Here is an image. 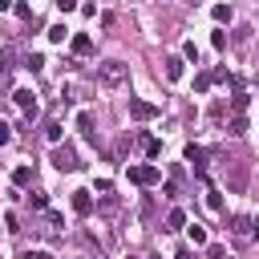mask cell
<instances>
[{"mask_svg": "<svg viewBox=\"0 0 259 259\" xmlns=\"http://www.w3.org/2000/svg\"><path fill=\"white\" fill-rule=\"evenodd\" d=\"M206 259H227V247H219V243H210V247H206Z\"/></svg>", "mask_w": 259, "mask_h": 259, "instance_id": "7402d4cb", "label": "cell"}, {"mask_svg": "<svg viewBox=\"0 0 259 259\" xmlns=\"http://www.w3.org/2000/svg\"><path fill=\"white\" fill-rule=\"evenodd\" d=\"M53 166H57V170H69V174H73V170L81 166V162H77V150H73V146H57V150H53Z\"/></svg>", "mask_w": 259, "mask_h": 259, "instance_id": "277c9868", "label": "cell"}, {"mask_svg": "<svg viewBox=\"0 0 259 259\" xmlns=\"http://www.w3.org/2000/svg\"><path fill=\"white\" fill-rule=\"evenodd\" d=\"M182 57H186V61H198V49H194V40H186V45H182Z\"/></svg>", "mask_w": 259, "mask_h": 259, "instance_id": "cb8c5ba5", "label": "cell"}, {"mask_svg": "<svg viewBox=\"0 0 259 259\" xmlns=\"http://www.w3.org/2000/svg\"><path fill=\"white\" fill-rule=\"evenodd\" d=\"M182 69H186V57H166V77H170V81H178Z\"/></svg>", "mask_w": 259, "mask_h": 259, "instance_id": "30bf717a", "label": "cell"}, {"mask_svg": "<svg viewBox=\"0 0 259 259\" xmlns=\"http://www.w3.org/2000/svg\"><path fill=\"white\" fill-rule=\"evenodd\" d=\"M174 259H190V247H178V251H174Z\"/></svg>", "mask_w": 259, "mask_h": 259, "instance_id": "4dcf8cb0", "label": "cell"}, {"mask_svg": "<svg viewBox=\"0 0 259 259\" xmlns=\"http://www.w3.org/2000/svg\"><path fill=\"white\" fill-rule=\"evenodd\" d=\"M28 202H32V206H36V210H45V202H49V198H45V194H40V190H32V194H28Z\"/></svg>", "mask_w": 259, "mask_h": 259, "instance_id": "484cf974", "label": "cell"}, {"mask_svg": "<svg viewBox=\"0 0 259 259\" xmlns=\"http://www.w3.org/2000/svg\"><path fill=\"white\" fill-rule=\"evenodd\" d=\"M8 61H12V53H8V49H0V73H8V69H12Z\"/></svg>", "mask_w": 259, "mask_h": 259, "instance_id": "83f0119b", "label": "cell"}, {"mask_svg": "<svg viewBox=\"0 0 259 259\" xmlns=\"http://www.w3.org/2000/svg\"><path fill=\"white\" fill-rule=\"evenodd\" d=\"M12 101H16L24 113H32V109H36V93H32V89H16V93H12Z\"/></svg>", "mask_w": 259, "mask_h": 259, "instance_id": "ba28073f", "label": "cell"}, {"mask_svg": "<svg viewBox=\"0 0 259 259\" xmlns=\"http://www.w3.org/2000/svg\"><path fill=\"white\" fill-rule=\"evenodd\" d=\"M186 162H194V166H198V170H202V166H206V150H202V146H194V142H190V146H186Z\"/></svg>", "mask_w": 259, "mask_h": 259, "instance_id": "8fae6325", "label": "cell"}, {"mask_svg": "<svg viewBox=\"0 0 259 259\" xmlns=\"http://www.w3.org/2000/svg\"><path fill=\"white\" fill-rule=\"evenodd\" d=\"M125 174H130V182H134V186H154V182H162V170H158V166H150V162L130 166Z\"/></svg>", "mask_w": 259, "mask_h": 259, "instance_id": "3957f363", "label": "cell"}, {"mask_svg": "<svg viewBox=\"0 0 259 259\" xmlns=\"http://www.w3.org/2000/svg\"><path fill=\"white\" fill-rule=\"evenodd\" d=\"M206 206H210L214 214H223V198H219V190H210V194H206Z\"/></svg>", "mask_w": 259, "mask_h": 259, "instance_id": "ffe728a7", "label": "cell"}, {"mask_svg": "<svg viewBox=\"0 0 259 259\" xmlns=\"http://www.w3.org/2000/svg\"><path fill=\"white\" fill-rule=\"evenodd\" d=\"M210 85H214V81H210V73H198V77H194V93H206Z\"/></svg>", "mask_w": 259, "mask_h": 259, "instance_id": "ac0fdd59", "label": "cell"}, {"mask_svg": "<svg viewBox=\"0 0 259 259\" xmlns=\"http://www.w3.org/2000/svg\"><path fill=\"white\" fill-rule=\"evenodd\" d=\"M12 12H16L20 20H32V8H28V4H12Z\"/></svg>", "mask_w": 259, "mask_h": 259, "instance_id": "603a6c76", "label": "cell"}, {"mask_svg": "<svg viewBox=\"0 0 259 259\" xmlns=\"http://www.w3.org/2000/svg\"><path fill=\"white\" fill-rule=\"evenodd\" d=\"M243 186H247V178H243V170H235L231 174V190H243Z\"/></svg>", "mask_w": 259, "mask_h": 259, "instance_id": "d4e9b609", "label": "cell"}, {"mask_svg": "<svg viewBox=\"0 0 259 259\" xmlns=\"http://www.w3.org/2000/svg\"><path fill=\"white\" fill-rule=\"evenodd\" d=\"M146 259H158V255H146Z\"/></svg>", "mask_w": 259, "mask_h": 259, "instance_id": "d6a6232c", "label": "cell"}, {"mask_svg": "<svg viewBox=\"0 0 259 259\" xmlns=\"http://www.w3.org/2000/svg\"><path fill=\"white\" fill-rule=\"evenodd\" d=\"M24 259H57V255H49V251H24Z\"/></svg>", "mask_w": 259, "mask_h": 259, "instance_id": "f1b7e54d", "label": "cell"}, {"mask_svg": "<svg viewBox=\"0 0 259 259\" xmlns=\"http://www.w3.org/2000/svg\"><path fill=\"white\" fill-rule=\"evenodd\" d=\"M65 36H69V28H65V24H53V28H49V40H53V45H61Z\"/></svg>", "mask_w": 259, "mask_h": 259, "instance_id": "2e32d148", "label": "cell"}, {"mask_svg": "<svg viewBox=\"0 0 259 259\" xmlns=\"http://www.w3.org/2000/svg\"><path fill=\"white\" fill-rule=\"evenodd\" d=\"M57 8H61V12H73V8H77V0H57Z\"/></svg>", "mask_w": 259, "mask_h": 259, "instance_id": "f546056e", "label": "cell"}, {"mask_svg": "<svg viewBox=\"0 0 259 259\" xmlns=\"http://www.w3.org/2000/svg\"><path fill=\"white\" fill-rule=\"evenodd\" d=\"M8 8H12V0H0V12H8Z\"/></svg>", "mask_w": 259, "mask_h": 259, "instance_id": "1f68e13d", "label": "cell"}, {"mask_svg": "<svg viewBox=\"0 0 259 259\" xmlns=\"http://www.w3.org/2000/svg\"><path fill=\"white\" fill-rule=\"evenodd\" d=\"M8 142H12V125H8V121H0V146H8Z\"/></svg>", "mask_w": 259, "mask_h": 259, "instance_id": "4316f807", "label": "cell"}, {"mask_svg": "<svg viewBox=\"0 0 259 259\" xmlns=\"http://www.w3.org/2000/svg\"><path fill=\"white\" fill-rule=\"evenodd\" d=\"M182 227H186V214H182V210L174 206V210L166 214V231H182Z\"/></svg>", "mask_w": 259, "mask_h": 259, "instance_id": "7c38bea8", "label": "cell"}, {"mask_svg": "<svg viewBox=\"0 0 259 259\" xmlns=\"http://www.w3.org/2000/svg\"><path fill=\"white\" fill-rule=\"evenodd\" d=\"M186 231H190V243H194V247H202V243H206V227H202V223H190Z\"/></svg>", "mask_w": 259, "mask_h": 259, "instance_id": "5bb4252c", "label": "cell"}, {"mask_svg": "<svg viewBox=\"0 0 259 259\" xmlns=\"http://www.w3.org/2000/svg\"><path fill=\"white\" fill-rule=\"evenodd\" d=\"M130 117L150 121V117H158V105H150V101H142V97H130Z\"/></svg>", "mask_w": 259, "mask_h": 259, "instance_id": "5b68a950", "label": "cell"}, {"mask_svg": "<svg viewBox=\"0 0 259 259\" xmlns=\"http://www.w3.org/2000/svg\"><path fill=\"white\" fill-rule=\"evenodd\" d=\"M142 150H146V154H150V158H154V154H158V150H162V142H154V138H142Z\"/></svg>", "mask_w": 259, "mask_h": 259, "instance_id": "44dd1931", "label": "cell"}, {"mask_svg": "<svg viewBox=\"0 0 259 259\" xmlns=\"http://www.w3.org/2000/svg\"><path fill=\"white\" fill-rule=\"evenodd\" d=\"M73 53H77V57H89V53H93V36L77 32V36H73Z\"/></svg>", "mask_w": 259, "mask_h": 259, "instance_id": "9c48e42d", "label": "cell"}, {"mask_svg": "<svg viewBox=\"0 0 259 259\" xmlns=\"http://www.w3.org/2000/svg\"><path fill=\"white\" fill-rule=\"evenodd\" d=\"M231 239L235 243H255L259 239V227L251 214H231Z\"/></svg>", "mask_w": 259, "mask_h": 259, "instance_id": "6da1fadb", "label": "cell"}, {"mask_svg": "<svg viewBox=\"0 0 259 259\" xmlns=\"http://www.w3.org/2000/svg\"><path fill=\"white\" fill-rule=\"evenodd\" d=\"M231 134H235V138H239V134H247V117H243V113H235V117H231Z\"/></svg>", "mask_w": 259, "mask_h": 259, "instance_id": "d6986e66", "label": "cell"}, {"mask_svg": "<svg viewBox=\"0 0 259 259\" xmlns=\"http://www.w3.org/2000/svg\"><path fill=\"white\" fill-rule=\"evenodd\" d=\"M77 130H81V138H85L89 146H97V130H93V113H89V109L77 113Z\"/></svg>", "mask_w": 259, "mask_h": 259, "instance_id": "8992f818", "label": "cell"}, {"mask_svg": "<svg viewBox=\"0 0 259 259\" xmlns=\"http://www.w3.org/2000/svg\"><path fill=\"white\" fill-rule=\"evenodd\" d=\"M210 16H214L219 24H227V20H231V8H227V4H214V8H210Z\"/></svg>", "mask_w": 259, "mask_h": 259, "instance_id": "9a60e30c", "label": "cell"}, {"mask_svg": "<svg viewBox=\"0 0 259 259\" xmlns=\"http://www.w3.org/2000/svg\"><path fill=\"white\" fill-rule=\"evenodd\" d=\"M12 182H16V186H28V182H32V166H16V170H12Z\"/></svg>", "mask_w": 259, "mask_h": 259, "instance_id": "4fadbf2b", "label": "cell"}, {"mask_svg": "<svg viewBox=\"0 0 259 259\" xmlns=\"http://www.w3.org/2000/svg\"><path fill=\"white\" fill-rule=\"evenodd\" d=\"M69 202H73V210H77L81 219H89V214H93V198H89V190H73V198H69Z\"/></svg>", "mask_w": 259, "mask_h": 259, "instance_id": "52a82bcc", "label": "cell"}, {"mask_svg": "<svg viewBox=\"0 0 259 259\" xmlns=\"http://www.w3.org/2000/svg\"><path fill=\"white\" fill-rule=\"evenodd\" d=\"M125 77H130V69H125L121 61H101V65H97V81L109 85V89H113V85H125Z\"/></svg>", "mask_w": 259, "mask_h": 259, "instance_id": "7a4b0ae2", "label": "cell"}, {"mask_svg": "<svg viewBox=\"0 0 259 259\" xmlns=\"http://www.w3.org/2000/svg\"><path fill=\"white\" fill-rule=\"evenodd\" d=\"M40 65H45V57H40V53H28V57H24V69H32V73H40Z\"/></svg>", "mask_w": 259, "mask_h": 259, "instance_id": "e0dca14e", "label": "cell"}]
</instances>
